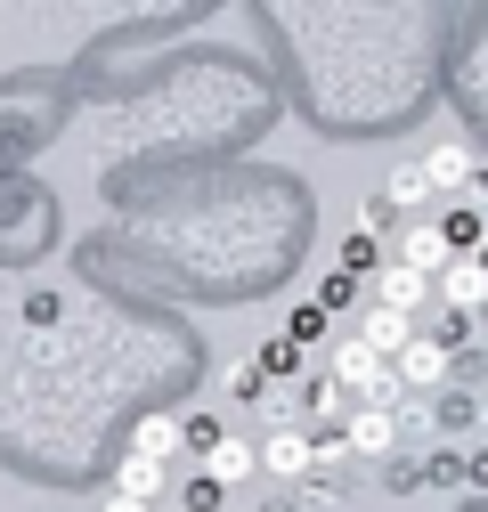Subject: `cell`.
<instances>
[{
	"mask_svg": "<svg viewBox=\"0 0 488 512\" xmlns=\"http://www.w3.org/2000/svg\"><path fill=\"white\" fill-rule=\"evenodd\" d=\"M253 464L269 472V480H310L318 464H310V431H269V447H253Z\"/></svg>",
	"mask_w": 488,
	"mask_h": 512,
	"instance_id": "1",
	"label": "cell"
},
{
	"mask_svg": "<svg viewBox=\"0 0 488 512\" xmlns=\"http://www.w3.org/2000/svg\"><path fill=\"white\" fill-rule=\"evenodd\" d=\"M432 293L448 301V317H472V309L488 301V269H480V261H448V269L432 277Z\"/></svg>",
	"mask_w": 488,
	"mask_h": 512,
	"instance_id": "2",
	"label": "cell"
},
{
	"mask_svg": "<svg viewBox=\"0 0 488 512\" xmlns=\"http://www.w3.org/2000/svg\"><path fill=\"white\" fill-rule=\"evenodd\" d=\"M391 382H415V391H440V382H448V350L415 334V342L399 350V366H391Z\"/></svg>",
	"mask_w": 488,
	"mask_h": 512,
	"instance_id": "3",
	"label": "cell"
},
{
	"mask_svg": "<svg viewBox=\"0 0 488 512\" xmlns=\"http://www.w3.org/2000/svg\"><path fill=\"white\" fill-rule=\"evenodd\" d=\"M423 293H432V285H423L415 269H399V261H391V269H375V309H391V317H415V309H423Z\"/></svg>",
	"mask_w": 488,
	"mask_h": 512,
	"instance_id": "4",
	"label": "cell"
},
{
	"mask_svg": "<svg viewBox=\"0 0 488 512\" xmlns=\"http://www.w3.org/2000/svg\"><path fill=\"white\" fill-rule=\"evenodd\" d=\"M448 261H456V252L440 244V228H407V236H399V269H415L423 285H432V277H440Z\"/></svg>",
	"mask_w": 488,
	"mask_h": 512,
	"instance_id": "5",
	"label": "cell"
},
{
	"mask_svg": "<svg viewBox=\"0 0 488 512\" xmlns=\"http://www.w3.org/2000/svg\"><path fill=\"white\" fill-rule=\"evenodd\" d=\"M342 447H350V456H391V447H399V423H391V407H366V415L342 431Z\"/></svg>",
	"mask_w": 488,
	"mask_h": 512,
	"instance_id": "6",
	"label": "cell"
},
{
	"mask_svg": "<svg viewBox=\"0 0 488 512\" xmlns=\"http://www.w3.org/2000/svg\"><path fill=\"white\" fill-rule=\"evenodd\" d=\"M375 358H399L407 342H415V317H391V309H366V334H358Z\"/></svg>",
	"mask_w": 488,
	"mask_h": 512,
	"instance_id": "7",
	"label": "cell"
},
{
	"mask_svg": "<svg viewBox=\"0 0 488 512\" xmlns=\"http://www.w3.org/2000/svg\"><path fill=\"white\" fill-rule=\"evenodd\" d=\"M472 147L464 139H448V147H432V155H423V179H432V187H472Z\"/></svg>",
	"mask_w": 488,
	"mask_h": 512,
	"instance_id": "8",
	"label": "cell"
},
{
	"mask_svg": "<svg viewBox=\"0 0 488 512\" xmlns=\"http://www.w3.org/2000/svg\"><path fill=\"white\" fill-rule=\"evenodd\" d=\"M261 464H253V447H244V439H220L212 447V456H204V480L212 488H236V480H253Z\"/></svg>",
	"mask_w": 488,
	"mask_h": 512,
	"instance_id": "9",
	"label": "cell"
},
{
	"mask_svg": "<svg viewBox=\"0 0 488 512\" xmlns=\"http://www.w3.org/2000/svg\"><path fill=\"white\" fill-rule=\"evenodd\" d=\"M163 464H147V456H122V472H114V496H131V504H155L163 496Z\"/></svg>",
	"mask_w": 488,
	"mask_h": 512,
	"instance_id": "10",
	"label": "cell"
},
{
	"mask_svg": "<svg viewBox=\"0 0 488 512\" xmlns=\"http://www.w3.org/2000/svg\"><path fill=\"white\" fill-rule=\"evenodd\" d=\"M131 456H147V464L179 456V415H139V439H131Z\"/></svg>",
	"mask_w": 488,
	"mask_h": 512,
	"instance_id": "11",
	"label": "cell"
},
{
	"mask_svg": "<svg viewBox=\"0 0 488 512\" xmlns=\"http://www.w3.org/2000/svg\"><path fill=\"white\" fill-rule=\"evenodd\" d=\"M423 187H432V179H423V163H399V171L383 179V204H415Z\"/></svg>",
	"mask_w": 488,
	"mask_h": 512,
	"instance_id": "12",
	"label": "cell"
},
{
	"mask_svg": "<svg viewBox=\"0 0 488 512\" xmlns=\"http://www.w3.org/2000/svg\"><path fill=\"white\" fill-rule=\"evenodd\" d=\"M350 301H358V277H342V269H334V277L318 285V301H310V309H318V317H334V309H350Z\"/></svg>",
	"mask_w": 488,
	"mask_h": 512,
	"instance_id": "13",
	"label": "cell"
},
{
	"mask_svg": "<svg viewBox=\"0 0 488 512\" xmlns=\"http://www.w3.org/2000/svg\"><path fill=\"white\" fill-rule=\"evenodd\" d=\"M318 334H326V317H318V309H293V317H285V342H293V350H310Z\"/></svg>",
	"mask_w": 488,
	"mask_h": 512,
	"instance_id": "14",
	"label": "cell"
},
{
	"mask_svg": "<svg viewBox=\"0 0 488 512\" xmlns=\"http://www.w3.org/2000/svg\"><path fill=\"white\" fill-rule=\"evenodd\" d=\"M179 447H204V456H212V447H220V423H212V415H188V423H179Z\"/></svg>",
	"mask_w": 488,
	"mask_h": 512,
	"instance_id": "15",
	"label": "cell"
},
{
	"mask_svg": "<svg viewBox=\"0 0 488 512\" xmlns=\"http://www.w3.org/2000/svg\"><path fill=\"white\" fill-rule=\"evenodd\" d=\"M253 366H261V382H269V374H293V366H301V350H293V342H269Z\"/></svg>",
	"mask_w": 488,
	"mask_h": 512,
	"instance_id": "16",
	"label": "cell"
},
{
	"mask_svg": "<svg viewBox=\"0 0 488 512\" xmlns=\"http://www.w3.org/2000/svg\"><path fill=\"white\" fill-rule=\"evenodd\" d=\"M358 269H375V236H350L342 244V277H358Z\"/></svg>",
	"mask_w": 488,
	"mask_h": 512,
	"instance_id": "17",
	"label": "cell"
},
{
	"mask_svg": "<svg viewBox=\"0 0 488 512\" xmlns=\"http://www.w3.org/2000/svg\"><path fill=\"white\" fill-rule=\"evenodd\" d=\"M423 480H440V488H456V480H464V456H456V447H440V456H432V472H423Z\"/></svg>",
	"mask_w": 488,
	"mask_h": 512,
	"instance_id": "18",
	"label": "cell"
},
{
	"mask_svg": "<svg viewBox=\"0 0 488 512\" xmlns=\"http://www.w3.org/2000/svg\"><path fill=\"white\" fill-rule=\"evenodd\" d=\"M383 220H391V204H383V196H366V204H358V236H375Z\"/></svg>",
	"mask_w": 488,
	"mask_h": 512,
	"instance_id": "19",
	"label": "cell"
},
{
	"mask_svg": "<svg viewBox=\"0 0 488 512\" xmlns=\"http://www.w3.org/2000/svg\"><path fill=\"white\" fill-rule=\"evenodd\" d=\"M212 504H220V488L212 480H188V512H212Z\"/></svg>",
	"mask_w": 488,
	"mask_h": 512,
	"instance_id": "20",
	"label": "cell"
},
{
	"mask_svg": "<svg viewBox=\"0 0 488 512\" xmlns=\"http://www.w3.org/2000/svg\"><path fill=\"white\" fill-rule=\"evenodd\" d=\"M464 480H472V488H488V447H472V456H464Z\"/></svg>",
	"mask_w": 488,
	"mask_h": 512,
	"instance_id": "21",
	"label": "cell"
},
{
	"mask_svg": "<svg viewBox=\"0 0 488 512\" xmlns=\"http://www.w3.org/2000/svg\"><path fill=\"white\" fill-rule=\"evenodd\" d=\"M90 512H147V504H131V496H106V504H90Z\"/></svg>",
	"mask_w": 488,
	"mask_h": 512,
	"instance_id": "22",
	"label": "cell"
},
{
	"mask_svg": "<svg viewBox=\"0 0 488 512\" xmlns=\"http://www.w3.org/2000/svg\"><path fill=\"white\" fill-rule=\"evenodd\" d=\"M472 261H480V269H488V244H480V252H472Z\"/></svg>",
	"mask_w": 488,
	"mask_h": 512,
	"instance_id": "23",
	"label": "cell"
}]
</instances>
